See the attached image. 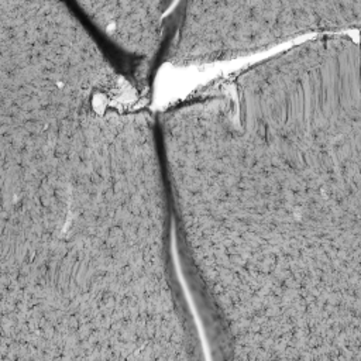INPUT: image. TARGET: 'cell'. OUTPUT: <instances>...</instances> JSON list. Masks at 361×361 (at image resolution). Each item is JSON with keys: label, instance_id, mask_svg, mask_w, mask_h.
<instances>
[{"label": "cell", "instance_id": "6da1fadb", "mask_svg": "<svg viewBox=\"0 0 361 361\" xmlns=\"http://www.w3.org/2000/svg\"><path fill=\"white\" fill-rule=\"evenodd\" d=\"M165 59L196 65L262 51L312 32L357 28V1H186L173 14Z\"/></svg>", "mask_w": 361, "mask_h": 361}, {"label": "cell", "instance_id": "7a4b0ae2", "mask_svg": "<svg viewBox=\"0 0 361 361\" xmlns=\"http://www.w3.org/2000/svg\"><path fill=\"white\" fill-rule=\"evenodd\" d=\"M114 44L138 56L158 51L171 1H87L78 4Z\"/></svg>", "mask_w": 361, "mask_h": 361}]
</instances>
